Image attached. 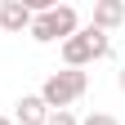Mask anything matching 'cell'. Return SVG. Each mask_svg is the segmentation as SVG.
<instances>
[{
    "instance_id": "1",
    "label": "cell",
    "mask_w": 125,
    "mask_h": 125,
    "mask_svg": "<svg viewBox=\"0 0 125 125\" xmlns=\"http://www.w3.org/2000/svg\"><path fill=\"white\" fill-rule=\"evenodd\" d=\"M107 54H112V40H107V31H94V27H85V31L62 40V62L76 67V72L85 62H94V58H107Z\"/></svg>"
},
{
    "instance_id": "2",
    "label": "cell",
    "mask_w": 125,
    "mask_h": 125,
    "mask_svg": "<svg viewBox=\"0 0 125 125\" xmlns=\"http://www.w3.org/2000/svg\"><path fill=\"white\" fill-rule=\"evenodd\" d=\"M85 72H76V67H67V72H54L49 81L40 85V103L49 107V112H67V103H76L85 94Z\"/></svg>"
},
{
    "instance_id": "3",
    "label": "cell",
    "mask_w": 125,
    "mask_h": 125,
    "mask_svg": "<svg viewBox=\"0 0 125 125\" xmlns=\"http://www.w3.org/2000/svg\"><path fill=\"white\" fill-rule=\"evenodd\" d=\"M76 27H81V18H76V9L72 5H54V9H45L31 18V40H40V45H49V40H67L76 36Z\"/></svg>"
},
{
    "instance_id": "4",
    "label": "cell",
    "mask_w": 125,
    "mask_h": 125,
    "mask_svg": "<svg viewBox=\"0 0 125 125\" xmlns=\"http://www.w3.org/2000/svg\"><path fill=\"white\" fill-rule=\"evenodd\" d=\"M125 22V5L121 0H98V5H94V31H112V27H121Z\"/></svg>"
},
{
    "instance_id": "5",
    "label": "cell",
    "mask_w": 125,
    "mask_h": 125,
    "mask_svg": "<svg viewBox=\"0 0 125 125\" xmlns=\"http://www.w3.org/2000/svg\"><path fill=\"white\" fill-rule=\"evenodd\" d=\"M31 27V9L22 0H5L0 5V31H27Z\"/></svg>"
},
{
    "instance_id": "6",
    "label": "cell",
    "mask_w": 125,
    "mask_h": 125,
    "mask_svg": "<svg viewBox=\"0 0 125 125\" xmlns=\"http://www.w3.org/2000/svg\"><path fill=\"white\" fill-rule=\"evenodd\" d=\"M49 121V107L40 103V94H22L18 98V125H45Z\"/></svg>"
},
{
    "instance_id": "7",
    "label": "cell",
    "mask_w": 125,
    "mask_h": 125,
    "mask_svg": "<svg viewBox=\"0 0 125 125\" xmlns=\"http://www.w3.org/2000/svg\"><path fill=\"white\" fill-rule=\"evenodd\" d=\"M81 125H121V121H116V116H107V112H89Z\"/></svg>"
},
{
    "instance_id": "8",
    "label": "cell",
    "mask_w": 125,
    "mask_h": 125,
    "mask_svg": "<svg viewBox=\"0 0 125 125\" xmlns=\"http://www.w3.org/2000/svg\"><path fill=\"white\" fill-rule=\"evenodd\" d=\"M45 125H81V121H76L72 112H49V121H45Z\"/></svg>"
},
{
    "instance_id": "9",
    "label": "cell",
    "mask_w": 125,
    "mask_h": 125,
    "mask_svg": "<svg viewBox=\"0 0 125 125\" xmlns=\"http://www.w3.org/2000/svg\"><path fill=\"white\" fill-rule=\"evenodd\" d=\"M116 85H121V89H125V67H121V72H116Z\"/></svg>"
},
{
    "instance_id": "10",
    "label": "cell",
    "mask_w": 125,
    "mask_h": 125,
    "mask_svg": "<svg viewBox=\"0 0 125 125\" xmlns=\"http://www.w3.org/2000/svg\"><path fill=\"white\" fill-rule=\"evenodd\" d=\"M0 125H9V121H5V116H0Z\"/></svg>"
}]
</instances>
